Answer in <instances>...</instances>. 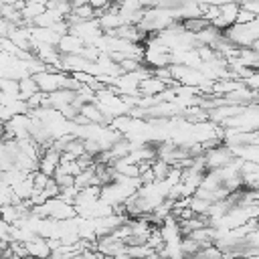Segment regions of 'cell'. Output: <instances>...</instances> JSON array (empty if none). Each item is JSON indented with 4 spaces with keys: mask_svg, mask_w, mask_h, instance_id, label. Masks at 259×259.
<instances>
[{
    "mask_svg": "<svg viewBox=\"0 0 259 259\" xmlns=\"http://www.w3.org/2000/svg\"><path fill=\"white\" fill-rule=\"evenodd\" d=\"M239 10H241V4L235 2V0H229V2H225V4L221 6V14H219L210 24H212L214 28H219V30L225 32L229 26H233V24L237 22Z\"/></svg>",
    "mask_w": 259,
    "mask_h": 259,
    "instance_id": "1",
    "label": "cell"
},
{
    "mask_svg": "<svg viewBox=\"0 0 259 259\" xmlns=\"http://www.w3.org/2000/svg\"><path fill=\"white\" fill-rule=\"evenodd\" d=\"M97 22H99L101 30H103V32H107V34H111L113 30H117V28L123 24V18L119 16L117 4L113 2V4H111L107 10L99 12V14H97Z\"/></svg>",
    "mask_w": 259,
    "mask_h": 259,
    "instance_id": "2",
    "label": "cell"
},
{
    "mask_svg": "<svg viewBox=\"0 0 259 259\" xmlns=\"http://www.w3.org/2000/svg\"><path fill=\"white\" fill-rule=\"evenodd\" d=\"M59 164H61V152H59L57 148L49 146V148L42 150V154H40V158H38V168H36V170H40V172L47 174V176H53V174L57 172Z\"/></svg>",
    "mask_w": 259,
    "mask_h": 259,
    "instance_id": "3",
    "label": "cell"
},
{
    "mask_svg": "<svg viewBox=\"0 0 259 259\" xmlns=\"http://www.w3.org/2000/svg\"><path fill=\"white\" fill-rule=\"evenodd\" d=\"M57 49H59L63 55H81L83 49H85V40H83L81 36H77L75 32L69 30V32L61 34Z\"/></svg>",
    "mask_w": 259,
    "mask_h": 259,
    "instance_id": "4",
    "label": "cell"
},
{
    "mask_svg": "<svg viewBox=\"0 0 259 259\" xmlns=\"http://www.w3.org/2000/svg\"><path fill=\"white\" fill-rule=\"evenodd\" d=\"M20 6V12H22V20L24 24H32L36 16H40L49 6H47V0H26V2H18Z\"/></svg>",
    "mask_w": 259,
    "mask_h": 259,
    "instance_id": "5",
    "label": "cell"
},
{
    "mask_svg": "<svg viewBox=\"0 0 259 259\" xmlns=\"http://www.w3.org/2000/svg\"><path fill=\"white\" fill-rule=\"evenodd\" d=\"M166 87H168L166 81H162L160 77H156V75L150 73L148 77H144V79L140 81V95H142V97H156V95H160Z\"/></svg>",
    "mask_w": 259,
    "mask_h": 259,
    "instance_id": "6",
    "label": "cell"
},
{
    "mask_svg": "<svg viewBox=\"0 0 259 259\" xmlns=\"http://www.w3.org/2000/svg\"><path fill=\"white\" fill-rule=\"evenodd\" d=\"M26 245V251L28 255L32 257H38V259H49L51 257V245H49V239L40 237V235H34L30 241L24 243Z\"/></svg>",
    "mask_w": 259,
    "mask_h": 259,
    "instance_id": "7",
    "label": "cell"
},
{
    "mask_svg": "<svg viewBox=\"0 0 259 259\" xmlns=\"http://www.w3.org/2000/svg\"><path fill=\"white\" fill-rule=\"evenodd\" d=\"M180 24H182V28H184L186 32H192V34H196V32H200V30H204V28L210 26V22H208L204 16L184 18V20H180Z\"/></svg>",
    "mask_w": 259,
    "mask_h": 259,
    "instance_id": "8",
    "label": "cell"
},
{
    "mask_svg": "<svg viewBox=\"0 0 259 259\" xmlns=\"http://www.w3.org/2000/svg\"><path fill=\"white\" fill-rule=\"evenodd\" d=\"M18 85H20V99H24V101H26L28 97H32L34 93H38V91H40L32 75H28V77H22V79H18Z\"/></svg>",
    "mask_w": 259,
    "mask_h": 259,
    "instance_id": "9",
    "label": "cell"
},
{
    "mask_svg": "<svg viewBox=\"0 0 259 259\" xmlns=\"http://www.w3.org/2000/svg\"><path fill=\"white\" fill-rule=\"evenodd\" d=\"M150 168H152V172H154V178H156V180H164V178L168 176V172H170L172 164H170V162H166V160H162V158H156V160L150 164Z\"/></svg>",
    "mask_w": 259,
    "mask_h": 259,
    "instance_id": "10",
    "label": "cell"
},
{
    "mask_svg": "<svg viewBox=\"0 0 259 259\" xmlns=\"http://www.w3.org/2000/svg\"><path fill=\"white\" fill-rule=\"evenodd\" d=\"M243 83L251 89V91H255V93H259V69H253L245 79H243Z\"/></svg>",
    "mask_w": 259,
    "mask_h": 259,
    "instance_id": "11",
    "label": "cell"
},
{
    "mask_svg": "<svg viewBox=\"0 0 259 259\" xmlns=\"http://www.w3.org/2000/svg\"><path fill=\"white\" fill-rule=\"evenodd\" d=\"M0 241H12V225L0 217Z\"/></svg>",
    "mask_w": 259,
    "mask_h": 259,
    "instance_id": "12",
    "label": "cell"
},
{
    "mask_svg": "<svg viewBox=\"0 0 259 259\" xmlns=\"http://www.w3.org/2000/svg\"><path fill=\"white\" fill-rule=\"evenodd\" d=\"M239 4H241V8H245L251 14L259 16V0H239Z\"/></svg>",
    "mask_w": 259,
    "mask_h": 259,
    "instance_id": "13",
    "label": "cell"
},
{
    "mask_svg": "<svg viewBox=\"0 0 259 259\" xmlns=\"http://www.w3.org/2000/svg\"><path fill=\"white\" fill-rule=\"evenodd\" d=\"M255 18H257L255 14H251L249 10L241 8V10H239V16H237V22H235V24H249V22H253Z\"/></svg>",
    "mask_w": 259,
    "mask_h": 259,
    "instance_id": "14",
    "label": "cell"
},
{
    "mask_svg": "<svg viewBox=\"0 0 259 259\" xmlns=\"http://www.w3.org/2000/svg\"><path fill=\"white\" fill-rule=\"evenodd\" d=\"M89 4H91V6H93V10L99 14V12L107 10V8L113 4V0H89Z\"/></svg>",
    "mask_w": 259,
    "mask_h": 259,
    "instance_id": "15",
    "label": "cell"
},
{
    "mask_svg": "<svg viewBox=\"0 0 259 259\" xmlns=\"http://www.w3.org/2000/svg\"><path fill=\"white\" fill-rule=\"evenodd\" d=\"M196 2H200V4H212V6H223L229 0H196Z\"/></svg>",
    "mask_w": 259,
    "mask_h": 259,
    "instance_id": "16",
    "label": "cell"
},
{
    "mask_svg": "<svg viewBox=\"0 0 259 259\" xmlns=\"http://www.w3.org/2000/svg\"><path fill=\"white\" fill-rule=\"evenodd\" d=\"M83 4H89V0H71V6H83Z\"/></svg>",
    "mask_w": 259,
    "mask_h": 259,
    "instance_id": "17",
    "label": "cell"
},
{
    "mask_svg": "<svg viewBox=\"0 0 259 259\" xmlns=\"http://www.w3.org/2000/svg\"><path fill=\"white\" fill-rule=\"evenodd\" d=\"M144 259H162L158 253H152V255H148V257H144Z\"/></svg>",
    "mask_w": 259,
    "mask_h": 259,
    "instance_id": "18",
    "label": "cell"
},
{
    "mask_svg": "<svg viewBox=\"0 0 259 259\" xmlns=\"http://www.w3.org/2000/svg\"><path fill=\"white\" fill-rule=\"evenodd\" d=\"M0 259H4V257H2V255H0Z\"/></svg>",
    "mask_w": 259,
    "mask_h": 259,
    "instance_id": "19",
    "label": "cell"
},
{
    "mask_svg": "<svg viewBox=\"0 0 259 259\" xmlns=\"http://www.w3.org/2000/svg\"><path fill=\"white\" fill-rule=\"evenodd\" d=\"M235 2H239V0H235Z\"/></svg>",
    "mask_w": 259,
    "mask_h": 259,
    "instance_id": "20",
    "label": "cell"
}]
</instances>
